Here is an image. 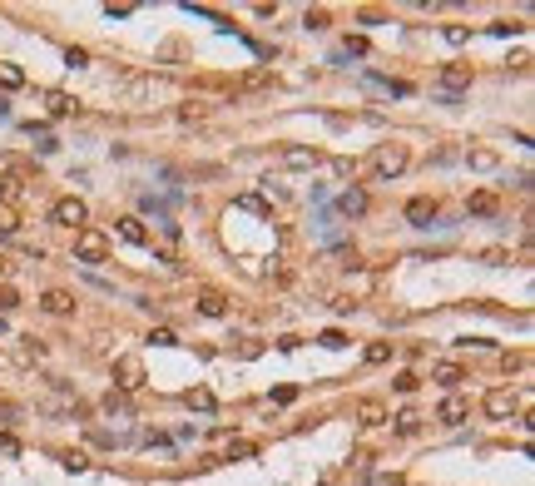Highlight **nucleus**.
I'll use <instances>...</instances> for the list:
<instances>
[{
    "mask_svg": "<svg viewBox=\"0 0 535 486\" xmlns=\"http://www.w3.org/2000/svg\"><path fill=\"white\" fill-rule=\"evenodd\" d=\"M104 412H110V417H129V392L110 387V392H104Z\"/></svg>",
    "mask_w": 535,
    "mask_h": 486,
    "instance_id": "18",
    "label": "nucleus"
},
{
    "mask_svg": "<svg viewBox=\"0 0 535 486\" xmlns=\"http://www.w3.org/2000/svg\"><path fill=\"white\" fill-rule=\"evenodd\" d=\"M253 452H258V447H253V442H243V437H238V442H228V462H233V457H253Z\"/></svg>",
    "mask_w": 535,
    "mask_h": 486,
    "instance_id": "31",
    "label": "nucleus"
},
{
    "mask_svg": "<svg viewBox=\"0 0 535 486\" xmlns=\"http://www.w3.org/2000/svg\"><path fill=\"white\" fill-rule=\"evenodd\" d=\"M446 40H451V45H466L471 30H466V25H446Z\"/></svg>",
    "mask_w": 535,
    "mask_h": 486,
    "instance_id": "37",
    "label": "nucleus"
},
{
    "mask_svg": "<svg viewBox=\"0 0 535 486\" xmlns=\"http://www.w3.org/2000/svg\"><path fill=\"white\" fill-rule=\"evenodd\" d=\"M441 85H446L451 94L466 90V85H471V65H446V70H441Z\"/></svg>",
    "mask_w": 535,
    "mask_h": 486,
    "instance_id": "15",
    "label": "nucleus"
},
{
    "mask_svg": "<svg viewBox=\"0 0 535 486\" xmlns=\"http://www.w3.org/2000/svg\"><path fill=\"white\" fill-rule=\"evenodd\" d=\"M501 159H496V149H471V169H496Z\"/></svg>",
    "mask_w": 535,
    "mask_h": 486,
    "instance_id": "26",
    "label": "nucleus"
},
{
    "mask_svg": "<svg viewBox=\"0 0 535 486\" xmlns=\"http://www.w3.org/2000/svg\"><path fill=\"white\" fill-rule=\"evenodd\" d=\"M115 234H119L124 243H134V248H149V229H144V219H119Z\"/></svg>",
    "mask_w": 535,
    "mask_h": 486,
    "instance_id": "8",
    "label": "nucleus"
},
{
    "mask_svg": "<svg viewBox=\"0 0 535 486\" xmlns=\"http://www.w3.org/2000/svg\"><path fill=\"white\" fill-rule=\"evenodd\" d=\"M466 208H471V213H486V219H491V213H501V194H496V189H476V194L466 199Z\"/></svg>",
    "mask_w": 535,
    "mask_h": 486,
    "instance_id": "9",
    "label": "nucleus"
},
{
    "mask_svg": "<svg viewBox=\"0 0 535 486\" xmlns=\"http://www.w3.org/2000/svg\"><path fill=\"white\" fill-rule=\"evenodd\" d=\"M357 422H362V427H382V422H387V407H382L377 397H367V402H357Z\"/></svg>",
    "mask_w": 535,
    "mask_h": 486,
    "instance_id": "11",
    "label": "nucleus"
},
{
    "mask_svg": "<svg viewBox=\"0 0 535 486\" xmlns=\"http://www.w3.org/2000/svg\"><path fill=\"white\" fill-rule=\"evenodd\" d=\"M416 387H421L416 372H402V377H397V392H416Z\"/></svg>",
    "mask_w": 535,
    "mask_h": 486,
    "instance_id": "34",
    "label": "nucleus"
},
{
    "mask_svg": "<svg viewBox=\"0 0 535 486\" xmlns=\"http://www.w3.org/2000/svg\"><path fill=\"white\" fill-rule=\"evenodd\" d=\"M437 219H441V203H437V199H426V194H421V199L406 203V224H411V229H432Z\"/></svg>",
    "mask_w": 535,
    "mask_h": 486,
    "instance_id": "5",
    "label": "nucleus"
},
{
    "mask_svg": "<svg viewBox=\"0 0 535 486\" xmlns=\"http://www.w3.org/2000/svg\"><path fill=\"white\" fill-rule=\"evenodd\" d=\"M0 120H10V104H6V99H0Z\"/></svg>",
    "mask_w": 535,
    "mask_h": 486,
    "instance_id": "38",
    "label": "nucleus"
},
{
    "mask_svg": "<svg viewBox=\"0 0 535 486\" xmlns=\"http://www.w3.org/2000/svg\"><path fill=\"white\" fill-rule=\"evenodd\" d=\"M317 159H323L317 149H288V154H283V164H288V169H312Z\"/></svg>",
    "mask_w": 535,
    "mask_h": 486,
    "instance_id": "16",
    "label": "nucleus"
},
{
    "mask_svg": "<svg viewBox=\"0 0 535 486\" xmlns=\"http://www.w3.org/2000/svg\"><path fill=\"white\" fill-rule=\"evenodd\" d=\"M233 208H243V213H258V219H268V213H273V203H268L263 194H238V199H233Z\"/></svg>",
    "mask_w": 535,
    "mask_h": 486,
    "instance_id": "13",
    "label": "nucleus"
},
{
    "mask_svg": "<svg viewBox=\"0 0 535 486\" xmlns=\"http://www.w3.org/2000/svg\"><path fill=\"white\" fill-rule=\"evenodd\" d=\"M6 273H10V258H0V278H6Z\"/></svg>",
    "mask_w": 535,
    "mask_h": 486,
    "instance_id": "39",
    "label": "nucleus"
},
{
    "mask_svg": "<svg viewBox=\"0 0 535 486\" xmlns=\"http://www.w3.org/2000/svg\"><path fill=\"white\" fill-rule=\"evenodd\" d=\"M65 65H75V70L89 65V50H75V45H70V50H65Z\"/></svg>",
    "mask_w": 535,
    "mask_h": 486,
    "instance_id": "33",
    "label": "nucleus"
},
{
    "mask_svg": "<svg viewBox=\"0 0 535 486\" xmlns=\"http://www.w3.org/2000/svg\"><path fill=\"white\" fill-rule=\"evenodd\" d=\"M184 402H189L193 412H213V407H219V402H213V392H208V387H189V392H184Z\"/></svg>",
    "mask_w": 535,
    "mask_h": 486,
    "instance_id": "19",
    "label": "nucleus"
},
{
    "mask_svg": "<svg viewBox=\"0 0 535 486\" xmlns=\"http://www.w3.org/2000/svg\"><path fill=\"white\" fill-rule=\"evenodd\" d=\"M25 85V70L10 65V60H0V90H20Z\"/></svg>",
    "mask_w": 535,
    "mask_h": 486,
    "instance_id": "20",
    "label": "nucleus"
},
{
    "mask_svg": "<svg viewBox=\"0 0 535 486\" xmlns=\"http://www.w3.org/2000/svg\"><path fill=\"white\" fill-rule=\"evenodd\" d=\"M302 25H307V30H328V10H307Z\"/></svg>",
    "mask_w": 535,
    "mask_h": 486,
    "instance_id": "35",
    "label": "nucleus"
},
{
    "mask_svg": "<svg viewBox=\"0 0 535 486\" xmlns=\"http://www.w3.org/2000/svg\"><path fill=\"white\" fill-rule=\"evenodd\" d=\"M288 402H298V387H273V407H288Z\"/></svg>",
    "mask_w": 535,
    "mask_h": 486,
    "instance_id": "30",
    "label": "nucleus"
},
{
    "mask_svg": "<svg viewBox=\"0 0 535 486\" xmlns=\"http://www.w3.org/2000/svg\"><path fill=\"white\" fill-rule=\"evenodd\" d=\"M45 104H50V115H55V120H65V115L75 110V99H70V94H60V90H50V94H45Z\"/></svg>",
    "mask_w": 535,
    "mask_h": 486,
    "instance_id": "21",
    "label": "nucleus"
},
{
    "mask_svg": "<svg viewBox=\"0 0 535 486\" xmlns=\"http://www.w3.org/2000/svg\"><path fill=\"white\" fill-rule=\"evenodd\" d=\"M144 383H149V377H144V362L139 357H119L115 362V387L119 392H139Z\"/></svg>",
    "mask_w": 535,
    "mask_h": 486,
    "instance_id": "4",
    "label": "nucleus"
},
{
    "mask_svg": "<svg viewBox=\"0 0 535 486\" xmlns=\"http://www.w3.org/2000/svg\"><path fill=\"white\" fill-rule=\"evenodd\" d=\"M40 308H45V313H55V317H65V313L75 308V298H70L65 288H50V293L40 298Z\"/></svg>",
    "mask_w": 535,
    "mask_h": 486,
    "instance_id": "12",
    "label": "nucleus"
},
{
    "mask_svg": "<svg viewBox=\"0 0 535 486\" xmlns=\"http://www.w3.org/2000/svg\"><path fill=\"white\" fill-rule=\"evenodd\" d=\"M149 343H154V348H174L179 338H174V328H154V333H149Z\"/></svg>",
    "mask_w": 535,
    "mask_h": 486,
    "instance_id": "28",
    "label": "nucleus"
},
{
    "mask_svg": "<svg viewBox=\"0 0 535 486\" xmlns=\"http://www.w3.org/2000/svg\"><path fill=\"white\" fill-rule=\"evenodd\" d=\"M75 258L80 263H104L110 258V238H104L99 229H80L75 234Z\"/></svg>",
    "mask_w": 535,
    "mask_h": 486,
    "instance_id": "2",
    "label": "nucleus"
},
{
    "mask_svg": "<svg viewBox=\"0 0 535 486\" xmlns=\"http://www.w3.org/2000/svg\"><path fill=\"white\" fill-rule=\"evenodd\" d=\"M406 164H411L406 144H377V154H372V174H377L382 184H387V179H397Z\"/></svg>",
    "mask_w": 535,
    "mask_h": 486,
    "instance_id": "1",
    "label": "nucleus"
},
{
    "mask_svg": "<svg viewBox=\"0 0 535 486\" xmlns=\"http://www.w3.org/2000/svg\"><path fill=\"white\" fill-rule=\"evenodd\" d=\"M198 313H203V317H223V313H228V298H223L219 288H203V293H198Z\"/></svg>",
    "mask_w": 535,
    "mask_h": 486,
    "instance_id": "10",
    "label": "nucleus"
},
{
    "mask_svg": "<svg viewBox=\"0 0 535 486\" xmlns=\"http://www.w3.org/2000/svg\"><path fill=\"white\" fill-rule=\"evenodd\" d=\"M466 417H471V402H466V397H446V402L437 407V422H446V427H461Z\"/></svg>",
    "mask_w": 535,
    "mask_h": 486,
    "instance_id": "7",
    "label": "nucleus"
},
{
    "mask_svg": "<svg viewBox=\"0 0 535 486\" xmlns=\"http://www.w3.org/2000/svg\"><path fill=\"white\" fill-rule=\"evenodd\" d=\"M317 343H323V348H347V338H342L337 328H328V333H323V338H317Z\"/></svg>",
    "mask_w": 535,
    "mask_h": 486,
    "instance_id": "36",
    "label": "nucleus"
},
{
    "mask_svg": "<svg viewBox=\"0 0 535 486\" xmlns=\"http://www.w3.org/2000/svg\"><path fill=\"white\" fill-rule=\"evenodd\" d=\"M481 407H486V417H491V422H506V417H511L520 402H515V392H511V387H491Z\"/></svg>",
    "mask_w": 535,
    "mask_h": 486,
    "instance_id": "6",
    "label": "nucleus"
},
{
    "mask_svg": "<svg viewBox=\"0 0 535 486\" xmlns=\"http://www.w3.org/2000/svg\"><path fill=\"white\" fill-rule=\"evenodd\" d=\"M10 308H20V293H15L10 283H0V317H6Z\"/></svg>",
    "mask_w": 535,
    "mask_h": 486,
    "instance_id": "27",
    "label": "nucleus"
},
{
    "mask_svg": "<svg viewBox=\"0 0 535 486\" xmlns=\"http://www.w3.org/2000/svg\"><path fill=\"white\" fill-rule=\"evenodd\" d=\"M0 234H20V208L15 203H0Z\"/></svg>",
    "mask_w": 535,
    "mask_h": 486,
    "instance_id": "23",
    "label": "nucleus"
},
{
    "mask_svg": "<svg viewBox=\"0 0 535 486\" xmlns=\"http://www.w3.org/2000/svg\"><path fill=\"white\" fill-rule=\"evenodd\" d=\"M85 219H89V208H85V199H75V194L50 208V224H60V229H80Z\"/></svg>",
    "mask_w": 535,
    "mask_h": 486,
    "instance_id": "3",
    "label": "nucleus"
},
{
    "mask_svg": "<svg viewBox=\"0 0 535 486\" xmlns=\"http://www.w3.org/2000/svg\"><path fill=\"white\" fill-rule=\"evenodd\" d=\"M367 85H372V90H382V94H397V99L411 94V85H402V80H382V75H367Z\"/></svg>",
    "mask_w": 535,
    "mask_h": 486,
    "instance_id": "22",
    "label": "nucleus"
},
{
    "mask_svg": "<svg viewBox=\"0 0 535 486\" xmlns=\"http://www.w3.org/2000/svg\"><path fill=\"white\" fill-rule=\"evenodd\" d=\"M372 367H382V362H392V343H367V352H362Z\"/></svg>",
    "mask_w": 535,
    "mask_h": 486,
    "instance_id": "24",
    "label": "nucleus"
},
{
    "mask_svg": "<svg viewBox=\"0 0 535 486\" xmlns=\"http://www.w3.org/2000/svg\"><path fill=\"white\" fill-rule=\"evenodd\" d=\"M30 139H35V149H40V154H55V149H60V144H55V134H50V129H35V124H30Z\"/></svg>",
    "mask_w": 535,
    "mask_h": 486,
    "instance_id": "25",
    "label": "nucleus"
},
{
    "mask_svg": "<svg viewBox=\"0 0 535 486\" xmlns=\"http://www.w3.org/2000/svg\"><path fill=\"white\" fill-rule=\"evenodd\" d=\"M60 462H65L70 471H85V466H89V462H85V452H60Z\"/></svg>",
    "mask_w": 535,
    "mask_h": 486,
    "instance_id": "32",
    "label": "nucleus"
},
{
    "mask_svg": "<svg viewBox=\"0 0 535 486\" xmlns=\"http://www.w3.org/2000/svg\"><path fill=\"white\" fill-rule=\"evenodd\" d=\"M416 427H421V417H416V412H402V417H397V431H402V437H411Z\"/></svg>",
    "mask_w": 535,
    "mask_h": 486,
    "instance_id": "29",
    "label": "nucleus"
},
{
    "mask_svg": "<svg viewBox=\"0 0 535 486\" xmlns=\"http://www.w3.org/2000/svg\"><path fill=\"white\" fill-rule=\"evenodd\" d=\"M432 377H437L441 387H456V383H466V372H461L456 362H437V367H432Z\"/></svg>",
    "mask_w": 535,
    "mask_h": 486,
    "instance_id": "17",
    "label": "nucleus"
},
{
    "mask_svg": "<svg viewBox=\"0 0 535 486\" xmlns=\"http://www.w3.org/2000/svg\"><path fill=\"white\" fill-rule=\"evenodd\" d=\"M337 208L347 213V219H357V213H367V194H362V189H342V199H337Z\"/></svg>",
    "mask_w": 535,
    "mask_h": 486,
    "instance_id": "14",
    "label": "nucleus"
},
{
    "mask_svg": "<svg viewBox=\"0 0 535 486\" xmlns=\"http://www.w3.org/2000/svg\"><path fill=\"white\" fill-rule=\"evenodd\" d=\"M0 333H6V317H0Z\"/></svg>",
    "mask_w": 535,
    "mask_h": 486,
    "instance_id": "40",
    "label": "nucleus"
}]
</instances>
